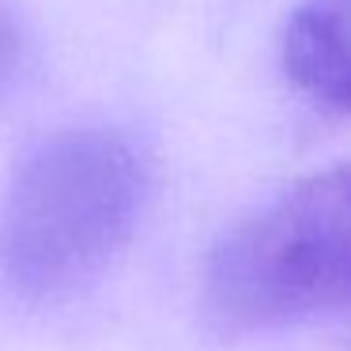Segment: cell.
<instances>
[{"mask_svg": "<svg viewBox=\"0 0 351 351\" xmlns=\"http://www.w3.org/2000/svg\"><path fill=\"white\" fill-rule=\"evenodd\" d=\"M204 310L223 332L351 313V159L295 182L212 245Z\"/></svg>", "mask_w": 351, "mask_h": 351, "instance_id": "cell-2", "label": "cell"}, {"mask_svg": "<svg viewBox=\"0 0 351 351\" xmlns=\"http://www.w3.org/2000/svg\"><path fill=\"white\" fill-rule=\"evenodd\" d=\"M147 162L117 129H69L38 144L0 204V276L27 298H61L132 238Z\"/></svg>", "mask_w": 351, "mask_h": 351, "instance_id": "cell-1", "label": "cell"}, {"mask_svg": "<svg viewBox=\"0 0 351 351\" xmlns=\"http://www.w3.org/2000/svg\"><path fill=\"white\" fill-rule=\"evenodd\" d=\"M287 80L310 102L351 114V0H306L280 38Z\"/></svg>", "mask_w": 351, "mask_h": 351, "instance_id": "cell-3", "label": "cell"}]
</instances>
